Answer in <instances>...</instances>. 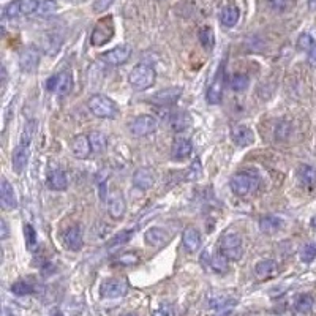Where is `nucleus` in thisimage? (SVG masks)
Returning a JSON list of instances; mask_svg holds the SVG:
<instances>
[{
  "instance_id": "1",
  "label": "nucleus",
  "mask_w": 316,
  "mask_h": 316,
  "mask_svg": "<svg viewBox=\"0 0 316 316\" xmlns=\"http://www.w3.org/2000/svg\"><path fill=\"white\" fill-rule=\"evenodd\" d=\"M33 133H35V122L32 121L27 127H25L22 138H21V142L18 144V147L15 149L13 156H11V165H13V169H15L16 174H22V171L25 169V166H27V163H29L30 142H32Z\"/></svg>"
},
{
  "instance_id": "2",
  "label": "nucleus",
  "mask_w": 316,
  "mask_h": 316,
  "mask_svg": "<svg viewBox=\"0 0 316 316\" xmlns=\"http://www.w3.org/2000/svg\"><path fill=\"white\" fill-rule=\"evenodd\" d=\"M128 81L135 90H147L155 83V70L147 63H139L130 71Z\"/></svg>"
},
{
  "instance_id": "3",
  "label": "nucleus",
  "mask_w": 316,
  "mask_h": 316,
  "mask_svg": "<svg viewBox=\"0 0 316 316\" xmlns=\"http://www.w3.org/2000/svg\"><path fill=\"white\" fill-rule=\"evenodd\" d=\"M90 112L100 118H114L118 114L117 104L106 95H94L89 100Z\"/></svg>"
},
{
  "instance_id": "4",
  "label": "nucleus",
  "mask_w": 316,
  "mask_h": 316,
  "mask_svg": "<svg viewBox=\"0 0 316 316\" xmlns=\"http://www.w3.org/2000/svg\"><path fill=\"white\" fill-rule=\"evenodd\" d=\"M220 253L229 261H239L244 255L242 237L235 232L225 234L220 241Z\"/></svg>"
},
{
  "instance_id": "5",
  "label": "nucleus",
  "mask_w": 316,
  "mask_h": 316,
  "mask_svg": "<svg viewBox=\"0 0 316 316\" xmlns=\"http://www.w3.org/2000/svg\"><path fill=\"white\" fill-rule=\"evenodd\" d=\"M258 182V176L252 171H245V173H237L231 177V190L234 191V194L237 196H245L252 191V188L256 185Z\"/></svg>"
},
{
  "instance_id": "6",
  "label": "nucleus",
  "mask_w": 316,
  "mask_h": 316,
  "mask_svg": "<svg viewBox=\"0 0 316 316\" xmlns=\"http://www.w3.org/2000/svg\"><path fill=\"white\" fill-rule=\"evenodd\" d=\"M46 87L52 94L65 97V95H68L73 89V76L70 71H60L57 74H52L46 81Z\"/></svg>"
},
{
  "instance_id": "7",
  "label": "nucleus",
  "mask_w": 316,
  "mask_h": 316,
  "mask_svg": "<svg viewBox=\"0 0 316 316\" xmlns=\"http://www.w3.org/2000/svg\"><path fill=\"white\" fill-rule=\"evenodd\" d=\"M156 128H158V121L153 115H149V114H144V115L133 118L131 124L128 125L130 133L133 136H149L155 133Z\"/></svg>"
},
{
  "instance_id": "8",
  "label": "nucleus",
  "mask_w": 316,
  "mask_h": 316,
  "mask_svg": "<svg viewBox=\"0 0 316 316\" xmlns=\"http://www.w3.org/2000/svg\"><path fill=\"white\" fill-rule=\"evenodd\" d=\"M112 36H114V22L111 16H106L95 25V29L90 36V43L92 46H103V45H106Z\"/></svg>"
},
{
  "instance_id": "9",
  "label": "nucleus",
  "mask_w": 316,
  "mask_h": 316,
  "mask_svg": "<svg viewBox=\"0 0 316 316\" xmlns=\"http://www.w3.org/2000/svg\"><path fill=\"white\" fill-rule=\"evenodd\" d=\"M225 83H226V76H225V62L220 63V67L215 73V77L212 84L207 89V101L210 104H218L221 101L223 97V89H225Z\"/></svg>"
},
{
  "instance_id": "10",
  "label": "nucleus",
  "mask_w": 316,
  "mask_h": 316,
  "mask_svg": "<svg viewBox=\"0 0 316 316\" xmlns=\"http://www.w3.org/2000/svg\"><path fill=\"white\" fill-rule=\"evenodd\" d=\"M38 7H40L38 0H16V2H11L5 8V16L7 18H18L19 15L29 16L38 11Z\"/></svg>"
},
{
  "instance_id": "11",
  "label": "nucleus",
  "mask_w": 316,
  "mask_h": 316,
  "mask_svg": "<svg viewBox=\"0 0 316 316\" xmlns=\"http://www.w3.org/2000/svg\"><path fill=\"white\" fill-rule=\"evenodd\" d=\"M128 293V283L122 279H109L103 282L100 288V294L103 299H117Z\"/></svg>"
},
{
  "instance_id": "12",
  "label": "nucleus",
  "mask_w": 316,
  "mask_h": 316,
  "mask_svg": "<svg viewBox=\"0 0 316 316\" xmlns=\"http://www.w3.org/2000/svg\"><path fill=\"white\" fill-rule=\"evenodd\" d=\"M131 56V48L128 45H121L117 46L114 49H109L106 52H103V54L100 56V59L103 62H106L109 65H114V67H117V65H122L125 63Z\"/></svg>"
},
{
  "instance_id": "13",
  "label": "nucleus",
  "mask_w": 316,
  "mask_h": 316,
  "mask_svg": "<svg viewBox=\"0 0 316 316\" xmlns=\"http://www.w3.org/2000/svg\"><path fill=\"white\" fill-rule=\"evenodd\" d=\"M40 65V51L35 46H27L19 56V67L25 73H33Z\"/></svg>"
},
{
  "instance_id": "14",
  "label": "nucleus",
  "mask_w": 316,
  "mask_h": 316,
  "mask_svg": "<svg viewBox=\"0 0 316 316\" xmlns=\"http://www.w3.org/2000/svg\"><path fill=\"white\" fill-rule=\"evenodd\" d=\"M182 95V87H168L152 97V103L156 106H171V104H176Z\"/></svg>"
},
{
  "instance_id": "15",
  "label": "nucleus",
  "mask_w": 316,
  "mask_h": 316,
  "mask_svg": "<svg viewBox=\"0 0 316 316\" xmlns=\"http://www.w3.org/2000/svg\"><path fill=\"white\" fill-rule=\"evenodd\" d=\"M63 245L67 247L68 250H71V252H77V250L83 248V232H81V228L79 226H70L68 229H65L63 232Z\"/></svg>"
},
{
  "instance_id": "16",
  "label": "nucleus",
  "mask_w": 316,
  "mask_h": 316,
  "mask_svg": "<svg viewBox=\"0 0 316 316\" xmlns=\"http://www.w3.org/2000/svg\"><path fill=\"white\" fill-rule=\"evenodd\" d=\"M231 138H232L235 146H239V147H247V146H250V144L255 142L253 131L250 130L248 127H245V125H235V127H232V130H231Z\"/></svg>"
},
{
  "instance_id": "17",
  "label": "nucleus",
  "mask_w": 316,
  "mask_h": 316,
  "mask_svg": "<svg viewBox=\"0 0 316 316\" xmlns=\"http://www.w3.org/2000/svg\"><path fill=\"white\" fill-rule=\"evenodd\" d=\"M0 201H2V207L7 210H15L18 207L16 193L5 177L2 179V183H0Z\"/></svg>"
},
{
  "instance_id": "18",
  "label": "nucleus",
  "mask_w": 316,
  "mask_h": 316,
  "mask_svg": "<svg viewBox=\"0 0 316 316\" xmlns=\"http://www.w3.org/2000/svg\"><path fill=\"white\" fill-rule=\"evenodd\" d=\"M155 183V174L150 168H139L133 174V185L139 190H149Z\"/></svg>"
},
{
  "instance_id": "19",
  "label": "nucleus",
  "mask_w": 316,
  "mask_h": 316,
  "mask_svg": "<svg viewBox=\"0 0 316 316\" xmlns=\"http://www.w3.org/2000/svg\"><path fill=\"white\" fill-rule=\"evenodd\" d=\"M191 152H193V144L185 138H177L173 142V147H171V156H173V160H179V162L188 158Z\"/></svg>"
},
{
  "instance_id": "20",
  "label": "nucleus",
  "mask_w": 316,
  "mask_h": 316,
  "mask_svg": "<svg viewBox=\"0 0 316 316\" xmlns=\"http://www.w3.org/2000/svg\"><path fill=\"white\" fill-rule=\"evenodd\" d=\"M125 200H124V196L121 191H114L111 196H109V200H108V212L109 215L114 218V220H118V218H122L124 214H125Z\"/></svg>"
},
{
  "instance_id": "21",
  "label": "nucleus",
  "mask_w": 316,
  "mask_h": 316,
  "mask_svg": "<svg viewBox=\"0 0 316 316\" xmlns=\"http://www.w3.org/2000/svg\"><path fill=\"white\" fill-rule=\"evenodd\" d=\"M182 244L185 247V250L188 253H194L198 248L201 247V234L196 228L190 226L183 231L182 234Z\"/></svg>"
},
{
  "instance_id": "22",
  "label": "nucleus",
  "mask_w": 316,
  "mask_h": 316,
  "mask_svg": "<svg viewBox=\"0 0 316 316\" xmlns=\"http://www.w3.org/2000/svg\"><path fill=\"white\" fill-rule=\"evenodd\" d=\"M71 150L77 158H81V160L87 158L90 155V152H94L92 150V144H90V139H89L87 135L76 136L71 142Z\"/></svg>"
},
{
  "instance_id": "23",
  "label": "nucleus",
  "mask_w": 316,
  "mask_h": 316,
  "mask_svg": "<svg viewBox=\"0 0 316 316\" xmlns=\"http://www.w3.org/2000/svg\"><path fill=\"white\" fill-rule=\"evenodd\" d=\"M144 237H146L147 245L152 247H162L169 241V234L163 228H150Z\"/></svg>"
},
{
  "instance_id": "24",
  "label": "nucleus",
  "mask_w": 316,
  "mask_h": 316,
  "mask_svg": "<svg viewBox=\"0 0 316 316\" xmlns=\"http://www.w3.org/2000/svg\"><path fill=\"white\" fill-rule=\"evenodd\" d=\"M255 273L259 280H267L270 276H273L276 273V262L273 259H262L259 261L256 267H255Z\"/></svg>"
},
{
  "instance_id": "25",
  "label": "nucleus",
  "mask_w": 316,
  "mask_h": 316,
  "mask_svg": "<svg viewBox=\"0 0 316 316\" xmlns=\"http://www.w3.org/2000/svg\"><path fill=\"white\" fill-rule=\"evenodd\" d=\"M67 185H68V179H67V174H65L63 171L56 169V171H52V173L49 174V177H48V187L51 190L62 191V190L67 188Z\"/></svg>"
},
{
  "instance_id": "26",
  "label": "nucleus",
  "mask_w": 316,
  "mask_h": 316,
  "mask_svg": "<svg viewBox=\"0 0 316 316\" xmlns=\"http://www.w3.org/2000/svg\"><path fill=\"white\" fill-rule=\"evenodd\" d=\"M239 8L234 7V5H228L221 10L220 13V21L221 24L225 25V27H234V25L237 24V21H239Z\"/></svg>"
},
{
  "instance_id": "27",
  "label": "nucleus",
  "mask_w": 316,
  "mask_h": 316,
  "mask_svg": "<svg viewBox=\"0 0 316 316\" xmlns=\"http://www.w3.org/2000/svg\"><path fill=\"white\" fill-rule=\"evenodd\" d=\"M297 177H299L302 185H305L308 188L316 187V169L314 168H311L308 165L300 166L297 171Z\"/></svg>"
},
{
  "instance_id": "28",
  "label": "nucleus",
  "mask_w": 316,
  "mask_h": 316,
  "mask_svg": "<svg viewBox=\"0 0 316 316\" xmlns=\"http://www.w3.org/2000/svg\"><path fill=\"white\" fill-rule=\"evenodd\" d=\"M282 228V220L276 218V217H272V215H267V217H262L259 220V229L266 234H273L275 231H279Z\"/></svg>"
},
{
  "instance_id": "29",
  "label": "nucleus",
  "mask_w": 316,
  "mask_h": 316,
  "mask_svg": "<svg viewBox=\"0 0 316 316\" xmlns=\"http://www.w3.org/2000/svg\"><path fill=\"white\" fill-rule=\"evenodd\" d=\"M191 122V117L187 114V112H183V111H179L176 112L173 117H171V125H173V128L176 131H182V130H185Z\"/></svg>"
},
{
  "instance_id": "30",
  "label": "nucleus",
  "mask_w": 316,
  "mask_h": 316,
  "mask_svg": "<svg viewBox=\"0 0 316 316\" xmlns=\"http://www.w3.org/2000/svg\"><path fill=\"white\" fill-rule=\"evenodd\" d=\"M89 139H90V144H92V150L94 152H103L108 146V139L103 133L100 131H92L89 135Z\"/></svg>"
},
{
  "instance_id": "31",
  "label": "nucleus",
  "mask_w": 316,
  "mask_h": 316,
  "mask_svg": "<svg viewBox=\"0 0 316 316\" xmlns=\"http://www.w3.org/2000/svg\"><path fill=\"white\" fill-rule=\"evenodd\" d=\"M313 304H314V300L310 294H300V296H297V299L294 302V308L299 313H308V311H311Z\"/></svg>"
},
{
  "instance_id": "32",
  "label": "nucleus",
  "mask_w": 316,
  "mask_h": 316,
  "mask_svg": "<svg viewBox=\"0 0 316 316\" xmlns=\"http://www.w3.org/2000/svg\"><path fill=\"white\" fill-rule=\"evenodd\" d=\"M248 84H250V77L247 76V74H234L232 77H231V83H229V86H231V89L232 90H235V92H244L247 87H248Z\"/></svg>"
},
{
  "instance_id": "33",
  "label": "nucleus",
  "mask_w": 316,
  "mask_h": 316,
  "mask_svg": "<svg viewBox=\"0 0 316 316\" xmlns=\"http://www.w3.org/2000/svg\"><path fill=\"white\" fill-rule=\"evenodd\" d=\"M131 237H133V229H124L121 232H117L112 239L108 242V247H118V245H124L127 244L128 241H131Z\"/></svg>"
},
{
  "instance_id": "34",
  "label": "nucleus",
  "mask_w": 316,
  "mask_h": 316,
  "mask_svg": "<svg viewBox=\"0 0 316 316\" xmlns=\"http://www.w3.org/2000/svg\"><path fill=\"white\" fill-rule=\"evenodd\" d=\"M200 42H201V45L206 48V49H212L214 48V45H215V35H214V32H212V29L210 27H203L201 30H200Z\"/></svg>"
},
{
  "instance_id": "35",
  "label": "nucleus",
  "mask_w": 316,
  "mask_h": 316,
  "mask_svg": "<svg viewBox=\"0 0 316 316\" xmlns=\"http://www.w3.org/2000/svg\"><path fill=\"white\" fill-rule=\"evenodd\" d=\"M24 239H25V247H27V248L30 250V252L36 248L38 237H36V232H35L33 226L29 225V223L24 226Z\"/></svg>"
},
{
  "instance_id": "36",
  "label": "nucleus",
  "mask_w": 316,
  "mask_h": 316,
  "mask_svg": "<svg viewBox=\"0 0 316 316\" xmlns=\"http://www.w3.org/2000/svg\"><path fill=\"white\" fill-rule=\"evenodd\" d=\"M291 131H293L291 124L286 122V121H282V122L276 124V127H275V138L280 139V141L288 139L289 135H291Z\"/></svg>"
},
{
  "instance_id": "37",
  "label": "nucleus",
  "mask_w": 316,
  "mask_h": 316,
  "mask_svg": "<svg viewBox=\"0 0 316 316\" xmlns=\"http://www.w3.org/2000/svg\"><path fill=\"white\" fill-rule=\"evenodd\" d=\"M11 291L16 296H29L33 293V286L27 282H16L11 285Z\"/></svg>"
},
{
  "instance_id": "38",
  "label": "nucleus",
  "mask_w": 316,
  "mask_h": 316,
  "mask_svg": "<svg viewBox=\"0 0 316 316\" xmlns=\"http://www.w3.org/2000/svg\"><path fill=\"white\" fill-rule=\"evenodd\" d=\"M316 258V244L310 242V244H305L300 250V259L304 262H311L313 259Z\"/></svg>"
},
{
  "instance_id": "39",
  "label": "nucleus",
  "mask_w": 316,
  "mask_h": 316,
  "mask_svg": "<svg viewBox=\"0 0 316 316\" xmlns=\"http://www.w3.org/2000/svg\"><path fill=\"white\" fill-rule=\"evenodd\" d=\"M56 10H57V4L54 2V0H42L36 13L40 16H48V15H51V13H54Z\"/></svg>"
},
{
  "instance_id": "40",
  "label": "nucleus",
  "mask_w": 316,
  "mask_h": 316,
  "mask_svg": "<svg viewBox=\"0 0 316 316\" xmlns=\"http://www.w3.org/2000/svg\"><path fill=\"white\" fill-rule=\"evenodd\" d=\"M201 173H203V166H201L200 158H194L193 163H191L190 168H188L187 179H188V180H196V179H200Z\"/></svg>"
},
{
  "instance_id": "41",
  "label": "nucleus",
  "mask_w": 316,
  "mask_h": 316,
  "mask_svg": "<svg viewBox=\"0 0 316 316\" xmlns=\"http://www.w3.org/2000/svg\"><path fill=\"white\" fill-rule=\"evenodd\" d=\"M313 46H314V40H313V36L310 33H302L297 38V48L299 49L307 51V49H311Z\"/></svg>"
},
{
  "instance_id": "42",
  "label": "nucleus",
  "mask_w": 316,
  "mask_h": 316,
  "mask_svg": "<svg viewBox=\"0 0 316 316\" xmlns=\"http://www.w3.org/2000/svg\"><path fill=\"white\" fill-rule=\"evenodd\" d=\"M226 261H228V259L220 253V255H217V256L212 258V267H214L217 272H225V270H226Z\"/></svg>"
},
{
  "instance_id": "43",
  "label": "nucleus",
  "mask_w": 316,
  "mask_h": 316,
  "mask_svg": "<svg viewBox=\"0 0 316 316\" xmlns=\"http://www.w3.org/2000/svg\"><path fill=\"white\" fill-rule=\"evenodd\" d=\"M118 264H124V266H131V264H136V262L139 261V258L135 255V253H125L122 256L117 258Z\"/></svg>"
},
{
  "instance_id": "44",
  "label": "nucleus",
  "mask_w": 316,
  "mask_h": 316,
  "mask_svg": "<svg viewBox=\"0 0 316 316\" xmlns=\"http://www.w3.org/2000/svg\"><path fill=\"white\" fill-rule=\"evenodd\" d=\"M153 316H174L173 307L168 304H162L160 307L153 310Z\"/></svg>"
},
{
  "instance_id": "45",
  "label": "nucleus",
  "mask_w": 316,
  "mask_h": 316,
  "mask_svg": "<svg viewBox=\"0 0 316 316\" xmlns=\"http://www.w3.org/2000/svg\"><path fill=\"white\" fill-rule=\"evenodd\" d=\"M226 304H228V297H225V296H215L214 299H210V307L212 308L226 307Z\"/></svg>"
},
{
  "instance_id": "46",
  "label": "nucleus",
  "mask_w": 316,
  "mask_h": 316,
  "mask_svg": "<svg viewBox=\"0 0 316 316\" xmlns=\"http://www.w3.org/2000/svg\"><path fill=\"white\" fill-rule=\"evenodd\" d=\"M272 8L279 10V11H283L289 7V4H291V0H269Z\"/></svg>"
},
{
  "instance_id": "47",
  "label": "nucleus",
  "mask_w": 316,
  "mask_h": 316,
  "mask_svg": "<svg viewBox=\"0 0 316 316\" xmlns=\"http://www.w3.org/2000/svg\"><path fill=\"white\" fill-rule=\"evenodd\" d=\"M308 63L311 65V67H316V45L308 52Z\"/></svg>"
},
{
  "instance_id": "48",
  "label": "nucleus",
  "mask_w": 316,
  "mask_h": 316,
  "mask_svg": "<svg viewBox=\"0 0 316 316\" xmlns=\"http://www.w3.org/2000/svg\"><path fill=\"white\" fill-rule=\"evenodd\" d=\"M0 229H2V232H0V237H2V241H5L8 237V226H7L5 220H0Z\"/></svg>"
},
{
  "instance_id": "49",
  "label": "nucleus",
  "mask_w": 316,
  "mask_h": 316,
  "mask_svg": "<svg viewBox=\"0 0 316 316\" xmlns=\"http://www.w3.org/2000/svg\"><path fill=\"white\" fill-rule=\"evenodd\" d=\"M311 226L316 229V217H313V218H311Z\"/></svg>"
},
{
  "instance_id": "50",
  "label": "nucleus",
  "mask_w": 316,
  "mask_h": 316,
  "mask_svg": "<svg viewBox=\"0 0 316 316\" xmlns=\"http://www.w3.org/2000/svg\"><path fill=\"white\" fill-rule=\"evenodd\" d=\"M314 4H316V0H310V7L314 8Z\"/></svg>"
},
{
  "instance_id": "51",
  "label": "nucleus",
  "mask_w": 316,
  "mask_h": 316,
  "mask_svg": "<svg viewBox=\"0 0 316 316\" xmlns=\"http://www.w3.org/2000/svg\"><path fill=\"white\" fill-rule=\"evenodd\" d=\"M122 316H136V314H133V313H127V314H122Z\"/></svg>"
}]
</instances>
